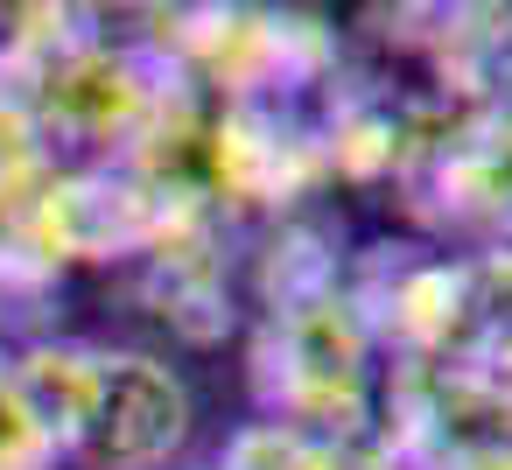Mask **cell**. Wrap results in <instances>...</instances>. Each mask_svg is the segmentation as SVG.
Listing matches in <instances>:
<instances>
[{"mask_svg": "<svg viewBox=\"0 0 512 470\" xmlns=\"http://www.w3.org/2000/svg\"><path fill=\"white\" fill-rule=\"evenodd\" d=\"M134 288L141 302L190 344H218L232 330V267H225V218L183 204L148 253L134 260Z\"/></svg>", "mask_w": 512, "mask_h": 470, "instance_id": "9c48e42d", "label": "cell"}, {"mask_svg": "<svg viewBox=\"0 0 512 470\" xmlns=\"http://www.w3.org/2000/svg\"><path fill=\"white\" fill-rule=\"evenodd\" d=\"M197 470H218V463H197Z\"/></svg>", "mask_w": 512, "mask_h": 470, "instance_id": "2e32d148", "label": "cell"}, {"mask_svg": "<svg viewBox=\"0 0 512 470\" xmlns=\"http://www.w3.org/2000/svg\"><path fill=\"white\" fill-rule=\"evenodd\" d=\"M330 295H344V253H337V239L323 225H309V218H281V232L260 253V316L309 309V302H330Z\"/></svg>", "mask_w": 512, "mask_h": 470, "instance_id": "30bf717a", "label": "cell"}, {"mask_svg": "<svg viewBox=\"0 0 512 470\" xmlns=\"http://www.w3.org/2000/svg\"><path fill=\"white\" fill-rule=\"evenodd\" d=\"M162 22L148 43L211 106H295V92L330 85L344 64L337 29L302 8H183Z\"/></svg>", "mask_w": 512, "mask_h": 470, "instance_id": "277c9868", "label": "cell"}, {"mask_svg": "<svg viewBox=\"0 0 512 470\" xmlns=\"http://www.w3.org/2000/svg\"><path fill=\"white\" fill-rule=\"evenodd\" d=\"M218 470H372V449L365 442H323V435H302L288 421H246Z\"/></svg>", "mask_w": 512, "mask_h": 470, "instance_id": "8fae6325", "label": "cell"}, {"mask_svg": "<svg viewBox=\"0 0 512 470\" xmlns=\"http://www.w3.org/2000/svg\"><path fill=\"white\" fill-rule=\"evenodd\" d=\"M323 176L330 169H323L316 120H302L295 106H211L204 148H197V190L225 225L239 211L288 218Z\"/></svg>", "mask_w": 512, "mask_h": 470, "instance_id": "52a82bcc", "label": "cell"}, {"mask_svg": "<svg viewBox=\"0 0 512 470\" xmlns=\"http://www.w3.org/2000/svg\"><path fill=\"white\" fill-rule=\"evenodd\" d=\"M470 470H512V456H491V463H470Z\"/></svg>", "mask_w": 512, "mask_h": 470, "instance_id": "9a60e30c", "label": "cell"}, {"mask_svg": "<svg viewBox=\"0 0 512 470\" xmlns=\"http://www.w3.org/2000/svg\"><path fill=\"white\" fill-rule=\"evenodd\" d=\"M400 190L428 232L463 239L470 253L512 246V113L505 106L456 113L421 148Z\"/></svg>", "mask_w": 512, "mask_h": 470, "instance_id": "ba28073f", "label": "cell"}, {"mask_svg": "<svg viewBox=\"0 0 512 470\" xmlns=\"http://www.w3.org/2000/svg\"><path fill=\"white\" fill-rule=\"evenodd\" d=\"M372 470H470L512 456V393L463 358L379 365Z\"/></svg>", "mask_w": 512, "mask_h": 470, "instance_id": "5b68a950", "label": "cell"}, {"mask_svg": "<svg viewBox=\"0 0 512 470\" xmlns=\"http://www.w3.org/2000/svg\"><path fill=\"white\" fill-rule=\"evenodd\" d=\"M463 365H477L484 379H498L512 393V302H491L484 309V330H477V344H470Z\"/></svg>", "mask_w": 512, "mask_h": 470, "instance_id": "5bb4252c", "label": "cell"}, {"mask_svg": "<svg viewBox=\"0 0 512 470\" xmlns=\"http://www.w3.org/2000/svg\"><path fill=\"white\" fill-rule=\"evenodd\" d=\"M57 463H64L57 435L36 421V407L15 379V358L0 351V470H57Z\"/></svg>", "mask_w": 512, "mask_h": 470, "instance_id": "4fadbf2b", "label": "cell"}, {"mask_svg": "<svg viewBox=\"0 0 512 470\" xmlns=\"http://www.w3.org/2000/svg\"><path fill=\"white\" fill-rule=\"evenodd\" d=\"M246 379L260 400V421H288L323 442H365L372 400H379V351L344 295L309 309H274L253 330Z\"/></svg>", "mask_w": 512, "mask_h": 470, "instance_id": "3957f363", "label": "cell"}, {"mask_svg": "<svg viewBox=\"0 0 512 470\" xmlns=\"http://www.w3.org/2000/svg\"><path fill=\"white\" fill-rule=\"evenodd\" d=\"M57 155L43 141V127L29 120V106L15 92H0V225H15L29 211V197L50 183Z\"/></svg>", "mask_w": 512, "mask_h": 470, "instance_id": "7c38bea8", "label": "cell"}, {"mask_svg": "<svg viewBox=\"0 0 512 470\" xmlns=\"http://www.w3.org/2000/svg\"><path fill=\"white\" fill-rule=\"evenodd\" d=\"M0 92H15L29 106L57 162L64 148H78L85 162H127L155 134V120L190 92V78L148 36L85 29L78 43H64L57 57H43L36 71H22Z\"/></svg>", "mask_w": 512, "mask_h": 470, "instance_id": "7a4b0ae2", "label": "cell"}, {"mask_svg": "<svg viewBox=\"0 0 512 470\" xmlns=\"http://www.w3.org/2000/svg\"><path fill=\"white\" fill-rule=\"evenodd\" d=\"M344 302L365 323L379 365H421V358H470L484 330V295H477V260L470 253H435V246H365L344 260Z\"/></svg>", "mask_w": 512, "mask_h": 470, "instance_id": "8992f818", "label": "cell"}, {"mask_svg": "<svg viewBox=\"0 0 512 470\" xmlns=\"http://www.w3.org/2000/svg\"><path fill=\"white\" fill-rule=\"evenodd\" d=\"M36 421L85 470H169L190 442V386L148 351H106L71 337H36L8 351Z\"/></svg>", "mask_w": 512, "mask_h": 470, "instance_id": "6da1fadb", "label": "cell"}]
</instances>
